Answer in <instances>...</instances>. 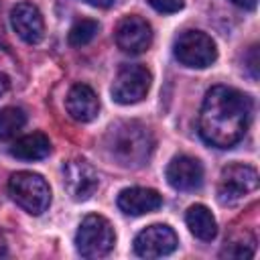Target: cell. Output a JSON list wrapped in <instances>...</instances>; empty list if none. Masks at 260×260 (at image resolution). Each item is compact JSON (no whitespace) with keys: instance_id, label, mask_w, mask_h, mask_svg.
Returning a JSON list of instances; mask_svg holds the SVG:
<instances>
[{"instance_id":"cell-1","label":"cell","mask_w":260,"mask_h":260,"mask_svg":"<svg viewBox=\"0 0 260 260\" xmlns=\"http://www.w3.org/2000/svg\"><path fill=\"white\" fill-rule=\"evenodd\" d=\"M252 118V100L236 87H211L199 110V136L215 148H232L238 144Z\"/></svg>"},{"instance_id":"cell-2","label":"cell","mask_w":260,"mask_h":260,"mask_svg":"<svg viewBox=\"0 0 260 260\" xmlns=\"http://www.w3.org/2000/svg\"><path fill=\"white\" fill-rule=\"evenodd\" d=\"M104 146L120 167L136 169L150 158L154 138L144 124L136 120H122L108 128Z\"/></svg>"},{"instance_id":"cell-3","label":"cell","mask_w":260,"mask_h":260,"mask_svg":"<svg viewBox=\"0 0 260 260\" xmlns=\"http://www.w3.org/2000/svg\"><path fill=\"white\" fill-rule=\"evenodd\" d=\"M8 195L12 201L30 215H41L51 203L49 183L32 171L12 173L8 179Z\"/></svg>"},{"instance_id":"cell-4","label":"cell","mask_w":260,"mask_h":260,"mask_svg":"<svg viewBox=\"0 0 260 260\" xmlns=\"http://www.w3.org/2000/svg\"><path fill=\"white\" fill-rule=\"evenodd\" d=\"M116 234L104 215H85L75 234V248L83 258H104L112 252Z\"/></svg>"},{"instance_id":"cell-5","label":"cell","mask_w":260,"mask_h":260,"mask_svg":"<svg viewBox=\"0 0 260 260\" xmlns=\"http://www.w3.org/2000/svg\"><path fill=\"white\" fill-rule=\"evenodd\" d=\"M173 53L181 65L193 69H205L217 59V47L213 39L201 30L181 32L173 45Z\"/></svg>"},{"instance_id":"cell-6","label":"cell","mask_w":260,"mask_h":260,"mask_svg":"<svg viewBox=\"0 0 260 260\" xmlns=\"http://www.w3.org/2000/svg\"><path fill=\"white\" fill-rule=\"evenodd\" d=\"M258 187V171L250 165L234 162L221 169L217 183V199L221 205H234Z\"/></svg>"},{"instance_id":"cell-7","label":"cell","mask_w":260,"mask_h":260,"mask_svg":"<svg viewBox=\"0 0 260 260\" xmlns=\"http://www.w3.org/2000/svg\"><path fill=\"white\" fill-rule=\"evenodd\" d=\"M152 75L144 65H124L114 77L112 83V98L122 106L136 104L146 98L150 89Z\"/></svg>"},{"instance_id":"cell-8","label":"cell","mask_w":260,"mask_h":260,"mask_svg":"<svg viewBox=\"0 0 260 260\" xmlns=\"http://www.w3.org/2000/svg\"><path fill=\"white\" fill-rule=\"evenodd\" d=\"M177 234L165 223H152L136 234L134 252L140 258H162L177 250Z\"/></svg>"},{"instance_id":"cell-9","label":"cell","mask_w":260,"mask_h":260,"mask_svg":"<svg viewBox=\"0 0 260 260\" xmlns=\"http://www.w3.org/2000/svg\"><path fill=\"white\" fill-rule=\"evenodd\" d=\"M114 37L120 51L128 55H140L152 43V26L142 16L128 14L118 22Z\"/></svg>"},{"instance_id":"cell-10","label":"cell","mask_w":260,"mask_h":260,"mask_svg":"<svg viewBox=\"0 0 260 260\" xmlns=\"http://www.w3.org/2000/svg\"><path fill=\"white\" fill-rule=\"evenodd\" d=\"M63 185L71 195V199L85 201L95 193L100 185V177H98V171L87 160L71 158L63 167Z\"/></svg>"},{"instance_id":"cell-11","label":"cell","mask_w":260,"mask_h":260,"mask_svg":"<svg viewBox=\"0 0 260 260\" xmlns=\"http://www.w3.org/2000/svg\"><path fill=\"white\" fill-rule=\"evenodd\" d=\"M10 24L14 32L28 45H37L45 37V20L32 2H18L10 10Z\"/></svg>"},{"instance_id":"cell-12","label":"cell","mask_w":260,"mask_h":260,"mask_svg":"<svg viewBox=\"0 0 260 260\" xmlns=\"http://www.w3.org/2000/svg\"><path fill=\"white\" fill-rule=\"evenodd\" d=\"M167 181L177 191H195L203 185V167L197 158L179 154L167 167Z\"/></svg>"},{"instance_id":"cell-13","label":"cell","mask_w":260,"mask_h":260,"mask_svg":"<svg viewBox=\"0 0 260 260\" xmlns=\"http://www.w3.org/2000/svg\"><path fill=\"white\" fill-rule=\"evenodd\" d=\"M116 203L126 215H144L156 211L162 205V195L146 187H128L118 193Z\"/></svg>"},{"instance_id":"cell-14","label":"cell","mask_w":260,"mask_h":260,"mask_svg":"<svg viewBox=\"0 0 260 260\" xmlns=\"http://www.w3.org/2000/svg\"><path fill=\"white\" fill-rule=\"evenodd\" d=\"M65 108L75 122H91L100 112V100L89 85L75 83L65 98Z\"/></svg>"},{"instance_id":"cell-15","label":"cell","mask_w":260,"mask_h":260,"mask_svg":"<svg viewBox=\"0 0 260 260\" xmlns=\"http://www.w3.org/2000/svg\"><path fill=\"white\" fill-rule=\"evenodd\" d=\"M51 152V140L43 132H30L20 138H16L10 146V154L20 160H41L49 156Z\"/></svg>"},{"instance_id":"cell-16","label":"cell","mask_w":260,"mask_h":260,"mask_svg":"<svg viewBox=\"0 0 260 260\" xmlns=\"http://www.w3.org/2000/svg\"><path fill=\"white\" fill-rule=\"evenodd\" d=\"M185 223H187L189 232L203 242H211L217 236V221H215L213 213L201 203H195L187 209Z\"/></svg>"},{"instance_id":"cell-17","label":"cell","mask_w":260,"mask_h":260,"mask_svg":"<svg viewBox=\"0 0 260 260\" xmlns=\"http://www.w3.org/2000/svg\"><path fill=\"white\" fill-rule=\"evenodd\" d=\"M26 122V114L24 110L16 108V106H6L0 110V142H6L10 138H14L22 126Z\"/></svg>"},{"instance_id":"cell-18","label":"cell","mask_w":260,"mask_h":260,"mask_svg":"<svg viewBox=\"0 0 260 260\" xmlns=\"http://www.w3.org/2000/svg\"><path fill=\"white\" fill-rule=\"evenodd\" d=\"M98 30H100L98 20H93V18H81V20H77L69 28V35H67L69 45L71 47H83V45H87V43L93 41V37L98 35Z\"/></svg>"},{"instance_id":"cell-19","label":"cell","mask_w":260,"mask_h":260,"mask_svg":"<svg viewBox=\"0 0 260 260\" xmlns=\"http://www.w3.org/2000/svg\"><path fill=\"white\" fill-rule=\"evenodd\" d=\"M221 258H252L254 256V244H250V246H246V244H242V242H232L230 246H225L223 250H221V254H219Z\"/></svg>"},{"instance_id":"cell-20","label":"cell","mask_w":260,"mask_h":260,"mask_svg":"<svg viewBox=\"0 0 260 260\" xmlns=\"http://www.w3.org/2000/svg\"><path fill=\"white\" fill-rule=\"evenodd\" d=\"M148 4H150L156 12L173 14V12H179L185 2H183V0H148Z\"/></svg>"},{"instance_id":"cell-21","label":"cell","mask_w":260,"mask_h":260,"mask_svg":"<svg viewBox=\"0 0 260 260\" xmlns=\"http://www.w3.org/2000/svg\"><path fill=\"white\" fill-rule=\"evenodd\" d=\"M256 49H258V47L254 45V47L250 49V55H248V63H250V65H248V69H250V73H252V77H254V79L258 77V59H256Z\"/></svg>"},{"instance_id":"cell-22","label":"cell","mask_w":260,"mask_h":260,"mask_svg":"<svg viewBox=\"0 0 260 260\" xmlns=\"http://www.w3.org/2000/svg\"><path fill=\"white\" fill-rule=\"evenodd\" d=\"M230 2L238 8H244V10H254L258 4V0H230Z\"/></svg>"},{"instance_id":"cell-23","label":"cell","mask_w":260,"mask_h":260,"mask_svg":"<svg viewBox=\"0 0 260 260\" xmlns=\"http://www.w3.org/2000/svg\"><path fill=\"white\" fill-rule=\"evenodd\" d=\"M8 85H10V79H8V75H4L2 71H0V98L8 91Z\"/></svg>"},{"instance_id":"cell-24","label":"cell","mask_w":260,"mask_h":260,"mask_svg":"<svg viewBox=\"0 0 260 260\" xmlns=\"http://www.w3.org/2000/svg\"><path fill=\"white\" fill-rule=\"evenodd\" d=\"M87 4H91V6H98V8H108V6H112L116 0H85Z\"/></svg>"}]
</instances>
